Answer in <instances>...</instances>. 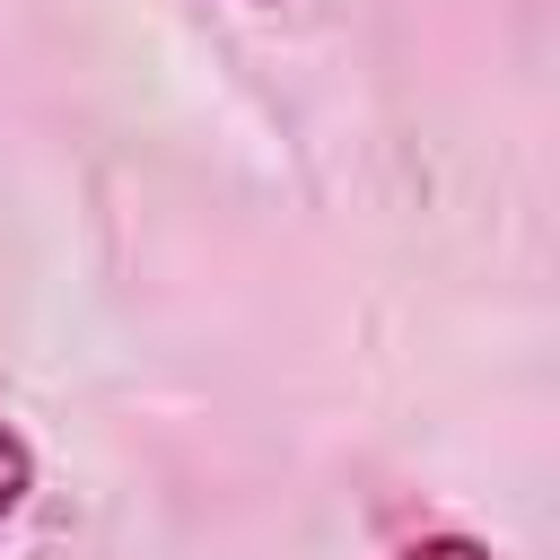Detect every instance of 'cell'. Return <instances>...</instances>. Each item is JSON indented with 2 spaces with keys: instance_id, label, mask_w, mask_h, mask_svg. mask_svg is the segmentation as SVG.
Segmentation results:
<instances>
[{
  "instance_id": "3957f363",
  "label": "cell",
  "mask_w": 560,
  "mask_h": 560,
  "mask_svg": "<svg viewBox=\"0 0 560 560\" xmlns=\"http://www.w3.org/2000/svg\"><path fill=\"white\" fill-rule=\"evenodd\" d=\"M254 9H271V0H254Z\"/></svg>"
},
{
  "instance_id": "7a4b0ae2",
  "label": "cell",
  "mask_w": 560,
  "mask_h": 560,
  "mask_svg": "<svg viewBox=\"0 0 560 560\" xmlns=\"http://www.w3.org/2000/svg\"><path fill=\"white\" fill-rule=\"evenodd\" d=\"M394 560H499L481 534H455V525H438V534H411Z\"/></svg>"
},
{
  "instance_id": "6da1fadb",
  "label": "cell",
  "mask_w": 560,
  "mask_h": 560,
  "mask_svg": "<svg viewBox=\"0 0 560 560\" xmlns=\"http://www.w3.org/2000/svg\"><path fill=\"white\" fill-rule=\"evenodd\" d=\"M26 490H35V446H26V429H18L9 411H0V534L18 525Z\"/></svg>"
}]
</instances>
